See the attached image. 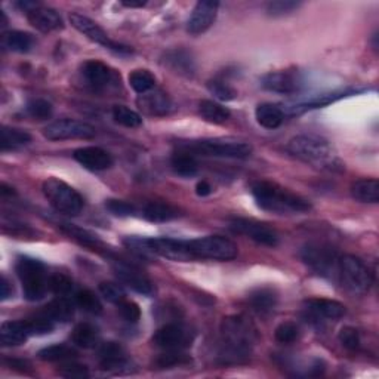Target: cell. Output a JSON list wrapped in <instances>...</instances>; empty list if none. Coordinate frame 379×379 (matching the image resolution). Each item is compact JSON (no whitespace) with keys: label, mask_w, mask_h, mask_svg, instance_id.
<instances>
[{"label":"cell","mask_w":379,"mask_h":379,"mask_svg":"<svg viewBox=\"0 0 379 379\" xmlns=\"http://www.w3.org/2000/svg\"><path fill=\"white\" fill-rule=\"evenodd\" d=\"M82 74L88 85L95 91H105L117 82V74L101 61H86L82 67Z\"/></svg>","instance_id":"19"},{"label":"cell","mask_w":379,"mask_h":379,"mask_svg":"<svg viewBox=\"0 0 379 379\" xmlns=\"http://www.w3.org/2000/svg\"><path fill=\"white\" fill-rule=\"evenodd\" d=\"M247 303L258 314H268L277 307L279 295L273 288H258L249 293Z\"/></svg>","instance_id":"26"},{"label":"cell","mask_w":379,"mask_h":379,"mask_svg":"<svg viewBox=\"0 0 379 379\" xmlns=\"http://www.w3.org/2000/svg\"><path fill=\"white\" fill-rule=\"evenodd\" d=\"M45 138L49 141L64 139H91L95 136V128L92 124L81 120L62 119L52 122L43 129Z\"/></svg>","instance_id":"11"},{"label":"cell","mask_w":379,"mask_h":379,"mask_svg":"<svg viewBox=\"0 0 379 379\" xmlns=\"http://www.w3.org/2000/svg\"><path fill=\"white\" fill-rule=\"evenodd\" d=\"M35 45H36L35 36L27 33V31L12 30L2 36V46L5 47V49L12 51V52L27 54L33 49Z\"/></svg>","instance_id":"28"},{"label":"cell","mask_w":379,"mask_h":379,"mask_svg":"<svg viewBox=\"0 0 379 379\" xmlns=\"http://www.w3.org/2000/svg\"><path fill=\"white\" fill-rule=\"evenodd\" d=\"M98 289H100V293L104 296V299H107L108 303L116 304V305L120 301H123L124 296H126L123 288L115 281H101Z\"/></svg>","instance_id":"47"},{"label":"cell","mask_w":379,"mask_h":379,"mask_svg":"<svg viewBox=\"0 0 379 379\" xmlns=\"http://www.w3.org/2000/svg\"><path fill=\"white\" fill-rule=\"evenodd\" d=\"M59 228L62 230V233H66L69 237H71L73 240L78 242L86 247H92V249L103 247V242L100 240V237L97 234L91 233L89 230L77 227L74 224H61Z\"/></svg>","instance_id":"35"},{"label":"cell","mask_w":379,"mask_h":379,"mask_svg":"<svg viewBox=\"0 0 379 379\" xmlns=\"http://www.w3.org/2000/svg\"><path fill=\"white\" fill-rule=\"evenodd\" d=\"M74 303L78 308H82L83 311H86L89 314L98 315L103 313V304L100 301V298L89 289L78 291L74 296Z\"/></svg>","instance_id":"39"},{"label":"cell","mask_w":379,"mask_h":379,"mask_svg":"<svg viewBox=\"0 0 379 379\" xmlns=\"http://www.w3.org/2000/svg\"><path fill=\"white\" fill-rule=\"evenodd\" d=\"M74 307L76 303H73L69 296H57L42 313L54 323H67L73 319Z\"/></svg>","instance_id":"25"},{"label":"cell","mask_w":379,"mask_h":379,"mask_svg":"<svg viewBox=\"0 0 379 379\" xmlns=\"http://www.w3.org/2000/svg\"><path fill=\"white\" fill-rule=\"evenodd\" d=\"M190 358L187 354L182 353V350L178 351H165L163 354H161L156 360V365L159 366L161 369H166V368H173V366H180L187 363Z\"/></svg>","instance_id":"48"},{"label":"cell","mask_w":379,"mask_h":379,"mask_svg":"<svg viewBox=\"0 0 379 379\" xmlns=\"http://www.w3.org/2000/svg\"><path fill=\"white\" fill-rule=\"evenodd\" d=\"M31 141V135L23 129L11 128V126H4L2 128V136H0V146H2V151L17 150L20 147L27 146Z\"/></svg>","instance_id":"34"},{"label":"cell","mask_w":379,"mask_h":379,"mask_svg":"<svg viewBox=\"0 0 379 379\" xmlns=\"http://www.w3.org/2000/svg\"><path fill=\"white\" fill-rule=\"evenodd\" d=\"M142 216L151 223H168L180 216V211L166 202H148L142 208Z\"/></svg>","instance_id":"30"},{"label":"cell","mask_w":379,"mask_h":379,"mask_svg":"<svg viewBox=\"0 0 379 379\" xmlns=\"http://www.w3.org/2000/svg\"><path fill=\"white\" fill-rule=\"evenodd\" d=\"M113 272H115L116 277L123 284H126V286L131 288L136 293H141L144 296L154 295L156 289H154L153 281L135 265L128 264L124 261H115L113 262Z\"/></svg>","instance_id":"14"},{"label":"cell","mask_w":379,"mask_h":379,"mask_svg":"<svg viewBox=\"0 0 379 379\" xmlns=\"http://www.w3.org/2000/svg\"><path fill=\"white\" fill-rule=\"evenodd\" d=\"M122 5L126 8H144L147 4L146 2H122Z\"/></svg>","instance_id":"55"},{"label":"cell","mask_w":379,"mask_h":379,"mask_svg":"<svg viewBox=\"0 0 379 379\" xmlns=\"http://www.w3.org/2000/svg\"><path fill=\"white\" fill-rule=\"evenodd\" d=\"M153 254L175 262H188L194 260L190 252L187 240L169 239V237H153L148 239Z\"/></svg>","instance_id":"15"},{"label":"cell","mask_w":379,"mask_h":379,"mask_svg":"<svg viewBox=\"0 0 379 379\" xmlns=\"http://www.w3.org/2000/svg\"><path fill=\"white\" fill-rule=\"evenodd\" d=\"M353 199L361 203H378L379 202V182L375 178H363L351 184Z\"/></svg>","instance_id":"31"},{"label":"cell","mask_w":379,"mask_h":379,"mask_svg":"<svg viewBox=\"0 0 379 379\" xmlns=\"http://www.w3.org/2000/svg\"><path fill=\"white\" fill-rule=\"evenodd\" d=\"M25 15L28 23L42 33H51V31H57L64 27L61 15L52 8L39 5Z\"/></svg>","instance_id":"22"},{"label":"cell","mask_w":379,"mask_h":379,"mask_svg":"<svg viewBox=\"0 0 379 379\" xmlns=\"http://www.w3.org/2000/svg\"><path fill=\"white\" fill-rule=\"evenodd\" d=\"M71 342L83 350L95 349L100 344V330L92 323H78L71 332Z\"/></svg>","instance_id":"29"},{"label":"cell","mask_w":379,"mask_h":379,"mask_svg":"<svg viewBox=\"0 0 379 379\" xmlns=\"http://www.w3.org/2000/svg\"><path fill=\"white\" fill-rule=\"evenodd\" d=\"M298 335H299V327L293 322H283L274 330L276 341L280 344H292L296 341Z\"/></svg>","instance_id":"46"},{"label":"cell","mask_w":379,"mask_h":379,"mask_svg":"<svg viewBox=\"0 0 379 379\" xmlns=\"http://www.w3.org/2000/svg\"><path fill=\"white\" fill-rule=\"evenodd\" d=\"M212 193V187L208 181H199L196 185V194L200 197H206Z\"/></svg>","instance_id":"54"},{"label":"cell","mask_w":379,"mask_h":379,"mask_svg":"<svg viewBox=\"0 0 379 379\" xmlns=\"http://www.w3.org/2000/svg\"><path fill=\"white\" fill-rule=\"evenodd\" d=\"M15 272L23 284V293L27 301H40L49 291V277L46 267L39 260L20 257L15 264Z\"/></svg>","instance_id":"5"},{"label":"cell","mask_w":379,"mask_h":379,"mask_svg":"<svg viewBox=\"0 0 379 379\" xmlns=\"http://www.w3.org/2000/svg\"><path fill=\"white\" fill-rule=\"evenodd\" d=\"M170 166L177 175L182 178H192L199 172L196 156L182 150H177L170 157Z\"/></svg>","instance_id":"32"},{"label":"cell","mask_w":379,"mask_h":379,"mask_svg":"<svg viewBox=\"0 0 379 379\" xmlns=\"http://www.w3.org/2000/svg\"><path fill=\"white\" fill-rule=\"evenodd\" d=\"M218 361L221 365H235L250 357L258 334L255 326L245 315H228L221 323Z\"/></svg>","instance_id":"1"},{"label":"cell","mask_w":379,"mask_h":379,"mask_svg":"<svg viewBox=\"0 0 379 379\" xmlns=\"http://www.w3.org/2000/svg\"><path fill=\"white\" fill-rule=\"evenodd\" d=\"M338 339L341 342V345L344 346V349L350 350V351H354L358 349L360 345V334L358 330L351 327V326H345L341 329L339 335H338Z\"/></svg>","instance_id":"51"},{"label":"cell","mask_w":379,"mask_h":379,"mask_svg":"<svg viewBox=\"0 0 379 379\" xmlns=\"http://www.w3.org/2000/svg\"><path fill=\"white\" fill-rule=\"evenodd\" d=\"M136 105L142 113L154 117H165L175 110L172 98L161 89H151L147 93L139 95Z\"/></svg>","instance_id":"17"},{"label":"cell","mask_w":379,"mask_h":379,"mask_svg":"<svg viewBox=\"0 0 379 379\" xmlns=\"http://www.w3.org/2000/svg\"><path fill=\"white\" fill-rule=\"evenodd\" d=\"M163 64L175 74L193 77L196 74V61L185 49H170L163 55Z\"/></svg>","instance_id":"23"},{"label":"cell","mask_w":379,"mask_h":379,"mask_svg":"<svg viewBox=\"0 0 379 379\" xmlns=\"http://www.w3.org/2000/svg\"><path fill=\"white\" fill-rule=\"evenodd\" d=\"M218 8L219 4L212 2V0H202V2H197L187 23L188 33L197 36L209 30L216 20Z\"/></svg>","instance_id":"18"},{"label":"cell","mask_w":379,"mask_h":379,"mask_svg":"<svg viewBox=\"0 0 379 379\" xmlns=\"http://www.w3.org/2000/svg\"><path fill=\"white\" fill-rule=\"evenodd\" d=\"M74 284L70 277L64 274H54L49 277V291H52L57 296H70L73 292Z\"/></svg>","instance_id":"45"},{"label":"cell","mask_w":379,"mask_h":379,"mask_svg":"<svg viewBox=\"0 0 379 379\" xmlns=\"http://www.w3.org/2000/svg\"><path fill=\"white\" fill-rule=\"evenodd\" d=\"M299 6H301V2H293V0H276V2L268 4L265 11L267 15H270V17L279 18L295 12Z\"/></svg>","instance_id":"43"},{"label":"cell","mask_w":379,"mask_h":379,"mask_svg":"<svg viewBox=\"0 0 379 379\" xmlns=\"http://www.w3.org/2000/svg\"><path fill=\"white\" fill-rule=\"evenodd\" d=\"M70 23L77 31H81L82 35H85L92 42L104 46L105 49L115 51L116 54H122V55H129L134 52L131 46H126V45L117 43L110 39L108 35L104 31V28H101L97 23L85 17V15L82 13H77V12L70 13Z\"/></svg>","instance_id":"10"},{"label":"cell","mask_w":379,"mask_h":379,"mask_svg":"<svg viewBox=\"0 0 379 379\" xmlns=\"http://www.w3.org/2000/svg\"><path fill=\"white\" fill-rule=\"evenodd\" d=\"M13 293V288L11 281L8 280V277L5 274H2V277H0V299L2 301H6L8 298H11Z\"/></svg>","instance_id":"53"},{"label":"cell","mask_w":379,"mask_h":379,"mask_svg":"<svg viewBox=\"0 0 379 379\" xmlns=\"http://www.w3.org/2000/svg\"><path fill=\"white\" fill-rule=\"evenodd\" d=\"M39 358L43 361H70L77 357V351L70 345L66 344H55L45 346L39 351Z\"/></svg>","instance_id":"37"},{"label":"cell","mask_w":379,"mask_h":379,"mask_svg":"<svg viewBox=\"0 0 379 379\" xmlns=\"http://www.w3.org/2000/svg\"><path fill=\"white\" fill-rule=\"evenodd\" d=\"M208 89L219 101H233L237 97V91L223 78H214L208 82Z\"/></svg>","instance_id":"42"},{"label":"cell","mask_w":379,"mask_h":379,"mask_svg":"<svg viewBox=\"0 0 379 379\" xmlns=\"http://www.w3.org/2000/svg\"><path fill=\"white\" fill-rule=\"evenodd\" d=\"M177 150L187 151L190 154H202L212 157H227V159H246L254 151L249 142L235 138H206L178 141Z\"/></svg>","instance_id":"4"},{"label":"cell","mask_w":379,"mask_h":379,"mask_svg":"<svg viewBox=\"0 0 379 379\" xmlns=\"http://www.w3.org/2000/svg\"><path fill=\"white\" fill-rule=\"evenodd\" d=\"M250 193L254 196L258 208L267 212L288 215L303 214L311 209V203L308 200L272 181L254 182L250 185Z\"/></svg>","instance_id":"3"},{"label":"cell","mask_w":379,"mask_h":379,"mask_svg":"<svg viewBox=\"0 0 379 379\" xmlns=\"http://www.w3.org/2000/svg\"><path fill=\"white\" fill-rule=\"evenodd\" d=\"M59 375L64 378L83 379L89 376V371L85 365H78V363H67V365H64L59 369Z\"/></svg>","instance_id":"52"},{"label":"cell","mask_w":379,"mask_h":379,"mask_svg":"<svg viewBox=\"0 0 379 379\" xmlns=\"http://www.w3.org/2000/svg\"><path fill=\"white\" fill-rule=\"evenodd\" d=\"M255 117L262 128L277 129L284 120V113H283V108H280L279 105L265 103L257 107Z\"/></svg>","instance_id":"33"},{"label":"cell","mask_w":379,"mask_h":379,"mask_svg":"<svg viewBox=\"0 0 379 379\" xmlns=\"http://www.w3.org/2000/svg\"><path fill=\"white\" fill-rule=\"evenodd\" d=\"M129 85L139 95L147 93L154 89L156 77L146 69H138L129 74Z\"/></svg>","instance_id":"38"},{"label":"cell","mask_w":379,"mask_h":379,"mask_svg":"<svg viewBox=\"0 0 379 379\" xmlns=\"http://www.w3.org/2000/svg\"><path fill=\"white\" fill-rule=\"evenodd\" d=\"M261 85L264 89L270 92L291 95V93H296L299 89H301L303 81L298 71L280 70V71L267 73L261 78Z\"/></svg>","instance_id":"16"},{"label":"cell","mask_w":379,"mask_h":379,"mask_svg":"<svg viewBox=\"0 0 379 379\" xmlns=\"http://www.w3.org/2000/svg\"><path fill=\"white\" fill-rule=\"evenodd\" d=\"M30 330L27 322H4L0 326V341L4 346H17L27 341Z\"/></svg>","instance_id":"27"},{"label":"cell","mask_w":379,"mask_h":379,"mask_svg":"<svg viewBox=\"0 0 379 379\" xmlns=\"http://www.w3.org/2000/svg\"><path fill=\"white\" fill-rule=\"evenodd\" d=\"M301 260L313 272L323 277L338 276V252L325 243H307L301 249Z\"/></svg>","instance_id":"9"},{"label":"cell","mask_w":379,"mask_h":379,"mask_svg":"<svg viewBox=\"0 0 379 379\" xmlns=\"http://www.w3.org/2000/svg\"><path fill=\"white\" fill-rule=\"evenodd\" d=\"M194 260L231 261L239 254L237 245L223 235H206L194 240H187Z\"/></svg>","instance_id":"7"},{"label":"cell","mask_w":379,"mask_h":379,"mask_svg":"<svg viewBox=\"0 0 379 379\" xmlns=\"http://www.w3.org/2000/svg\"><path fill=\"white\" fill-rule=\"evenodd\" d=\"M338 277L345 289L358 295L366 293L373 281L368 265L354 255H344L339 258Z\"/></svg>","instance_id":"8"},{"label":"cell","mask_w":379,"mask_h":379,"mask_svg":"<svg viewBox=\"0 0 379 379\" xmlns=\"http://www.w3.org/2000/svg\"><path fill=\"white\" fill-rule=\"evenodd\" d=\"M74 161L81 163L83 168L100 172L105 170L113 166V157L108 151L100 148V147H82L77 148L73 154Z\"/></svg>","instance_id":"21"},{"label":"cell","mask_w":379,"mask_h":379,"mask_svg":"<svg viewBox=\"0 0 379 379\" xmlns=\"http://www.w3.org/2000/svg\"><path fill=\"white\" fill-rule=\"evenodd\" d=\"M286 150L295 159L301 161L315 169L326 172H342L344 162L334 146L319 135H298L293 136L286 146Z\"/></svg>","instance_id":"2"},{"label":"cell","mask_w":379,"mask_h":379,"mask_svg":"<svg viewBox=\"0 0 379 379\" xmlns=\"http://www.w3.org/2000/svg\"><path fill=\"white\" fill-rule=\"evenodd\" d=\"M305 310L313 313L319 319L338 320L345 314V305L326 298H311L304 303Z\"/></svg>","instance_id":"24"},{"label":"cell","mask_w":379,"mask_h":379,"mask_svg":"<svg viewBox=\"0 0 379 379\" xmlns=\"http://www.w3.org/2000/svg\"><path fill=\"white\" fill-rule=\"evenodd\" d=\"M25 322H27V326H28V330H30V335L51 334V332L55 327V323L49 317H46L43 313L37 314L36 317L25 320Z\"/></svg>","instance_id":"44"},{"label":"cell","mask_w":379,"mask_h":379,"mask_svg":"<svg viewBox=\"0 0 379 379\" xmlns=\"http://www.w3.org/2000/svg\"><path fill=\"white\" fill-rule=\"evenodd\" d=\"M98 361L103 371L120 372L129 366V357L119 342H104L98 350Z\"/></svg>","instance_id":"20"},{"label":"cell","mask_w":379,"mask_h":379,"mask_svg":"<svg viewBox=\"0 0 379 379\" xmlns=\"http://www.w3.org/2000/svg\"><path fill=\"white\" fill-rule=\"evenodd\" d=\"M25 112L30 117H33L36 120H47V119H51L54 115V107L47 100L35 98V100L28 101V104L25 107Z\"/></svg>","instance_id":"41"},{"label":"cell","mask_w":379,"mask_h":379,"mask_svg":"<svg viewBox=\"0 0 379 379\" xmlns=\"http://www.w3.org/2000/svg\"><path fill=\"white\" fill-rule=\"evenodd\" d=\"M228 227L233 233L246 235L250 240H254L260 245L272 247L279 245V234L272 227L260 223V221L247 218H233Z\"/></svg>","instance_id":"12"},{"label":"cell","mask_w":379,"mask_h":379,"mask_svg":"<svg viewBox=\"0 0 379 379\" xmlns=\"http://www.w3.org/2000/svg\"><path fill=\"white\" fill-rule=\"evenodd\" d=\"M199 113L204 120H208L211 123H216V124L224 123L231 117V112L227 107L221 105L215 101H211V100L200 101Z\"/></svg>","instance_id":"36"},{"label":"cell","mask_w":379,"mask_h":379,"mask_svg":"<svg viewBox=\"0 0 379 379\" xmlns=\"http://www.w3.org/2000/svg\"><path fill=\"white\" fill-rule=\"evenodd\" d=\"M42 192L51 206L59 214L74 216L81 214L85 206L81 193L58 178H47L42 185Z\"/></svg>","instance_id":"6"},{"label":"cell","mask_w":379,"mask_h":379,"mask_svg":"<svg viewBox=\"0 0 379 379\" xmlns=\"http://www.w3.org/2000/svg\"><path fill=\"white\" fill-rule=\"evenodd\" d=\"M105 209L115 215V216H131L136 212L134 204H131L129 202H124V200H117V199H110L105 202Z\"/></svg>","instance_id":"49"},{"label":"cell","mask_w":379,"mask_h":379,"mask_svg":"<svg viewBox=\"0 0 379 379\" xmlns=\"http://www.w3.org/2000/svg\"><path fill=\"white\" fill-rule=\"evenodd\" d=\"M117 310H119L120 317L128 323H136L141 319L139 305L134 301H128L126 298L117 304Z\"/></svg>","instance_id":"50"},{"label":"cell","mask_w":379,"mask_h":379,"mask_svg":"<svg viewBox=\"0 0 379 379\" xmlns=\"http://www.w3.org/2000/svg\"><path fill=\"white\" fill-rule=\"evenodd\" d=\"M192 335L180 323H166L153 335V344L165 351L184 350L192 344Z\"/></svg>","instance_id":"13"},{"label":"cell","mask_w":379,"mask_h":379,"mask_svg":"<svg viewBox=\"0 0 379 379\" xmlns=\"http://www.w3.org/2000/svg\"><path fill=\"white\" fill-rule=\"evenodd\" d=\"M112 115L116 123L124 126V128H139L142 124V117L126 105H115Z\"/></svg>","instance_id":"40"}]
</instances>
